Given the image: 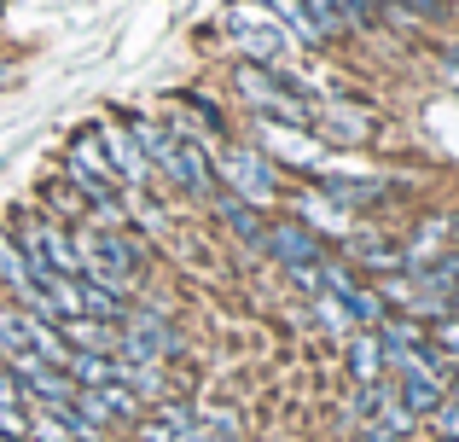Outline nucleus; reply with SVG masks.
Here are the masks:
<instances>
[{
    "label": "nucleus",
    "mask_w": 459,
    "mask_h": 442,
    "mask_svg": "<svg viewBox=\"0 0 459 442\" xmlns=\"http://www.w3.org/2000/svg\"><path fill=\"white\" fill-rule=\"evenodd\" d=\"M70 238H76V280L123 297V303H140V291H146V238L128 233V227H93V221H76Z\"/></svg>",
    "instance_id": "f257e3e1"
},
{
    "label": "nucleus",
    "mask_w": 459,
    "mask_h": 442,
    "mask_svg": "<svg viewBox=\"0 0 459 442\" xmlns=\"http://www.w3.org/2000/svg\"><path fill=\"white\" fill-rule=\"evenodd\" d=\"M210 163H215L221 193L245 198V204H256V210H273L285 198V186H291V175L262 146H250V140H221V146H210Z\"/></svg>",
    "instance_id": "f03ea898"
},
{
    "label": "nucleus",
    "mask_w": 459,
    "mask_h": 442,
    "mask_svg": "<svg viewBox=\"0 0 459 442\" xmlns=\"http://www.w3.org/2000/svg\"><path fill=\"white\" fill-rule=\"evenodd\" d=\"M221 30L233 35V53L245 58V65L280 70V65H291V53H303V47L291 41V30H285L262 0H227L221 6Z\"/></svg>",
    "instance_id": "7ed1b4c3"
},
{
    "label": "nucleus",
    "mask_w": 459,
    "mask_h": 442,
    "mask_svg": "<svg viewBox=\"0 0 459 442\" xmlns=\"http://www.w3.org/2000/svg\"><path fill=\"white\" fill-rule=\"evenodd\" d=\"M117 361H180L186 355V332L175 326V315L157 303H128L117 320Z\"/></svg>",
    "instance_id": "20e7f679"
},
{
    "label": "nucleus",
    "mask_w": 459,
    "mask_h": 442,
    "mask_svg": "<svg viewBox=\"0 0 459 442\" xmlns=\"http://www.w3.org/2000/svg\"><path fill=\"white\" fill-rule=\"evenodd\" d=\"M227 82H233V93L245 100V111H250V117H268V123L308 128L314 105H308V100H297V93L285 88L280 70H268V65H245V58H238V65L227 70Z\"/></svg>",
    "instance_id": "39448f33"
},
{
    "label": "nucleus",
    "mask_w": 459,
    "mask_h": 442,
    "mask_svg": "<svg viewBox=\"0 0 459 442\" xmlns=\"http://www.w3.org/2000/svg\"><path fill=\"white\" fill-rule=\"evenodd\" d=\"M250 146H262L280 169H308L320 175L325 163V140L308 134V128H291V123H268V117H250Z\"/></svg>",
    "instance_id": "423d86ee"
},
{
    "label": "nucleus",
    "mask_w": 459,
    "mask_h": 442,
    "mask_svg": "<svg viewBox=\"0 0 459 442\" xmlns=\"http://www.w3.org/2000/svg\"><path fill=\"white\" fill-rule=\"evenodd\" d=\"M93 134H100L105 158H111V175H117V186H123V193H152V186H157V175H152L146 152H140L134 128H128V123H100Z\"/></svg>",
    "instance_id": "0eeeda50"
},
{
    "label": "nucleus",
    "mask_w": 459,
    "mask_h": 442,
    "mask_svg": "<svg viewBox=\"0 0 459 442\" xmlns=\"http://www.w3.org/2000/svg\"><path fill=\"white\" fill-rule=\"evenodd\" d=\"M262 256L280 262V268H320L325 262V238L303 227L297 216H268V245H262Z\"/></svg>",
    "instance_id": "6e6552de"
},
{
    "label": "nucleus",
    "mask_w": 459,
    "mask_h": 442,
    "mask_svg": "<svg viewBox=\"0 0 459 442\" xmlns=\"http://www.w3.org/2000/svg\"><path fill=\"white\" fill-rule=\"evenodd\" d=\"M308 128H320L325 146H360V140H372V111L349 100H314Z\"/></svg>",
    "instance_id": "1a4fd4ad"
},
{
    "label": "nucleus",
    "mask_w": 459,
    "mask_h": 442,
    "mask_svg": "<svg viewBox=\"0 0 459 442\" xmlns=\"http://www.w3.org/2000/svg\"><path fill=\"white\" fill-rule=\"evenodd\" d=\"M65 181H93V186H117V175H111V158H105V146H100V134L93 128H76L70 134V146H65ZM123 193V186H117Z\"/></svg>",
    "instance_id": "9d476101"
},
{
    "label": "nucleus",
    "mask_w": 459,
    "mask_h": 442,
    "mask_svg": "<svg viewBox=\"0 0 459 442\" xmlns=\"http://www.w3.org/2000/svg\"><path fill=\"white\" fill-rule=\"evenodd\" d=\"M291 216L303 221V227H314L325 245H332V238H349V233H355V216H349V210H337L332 198L320 193V186H297V193H291Z\"/></svg>",
    "instance_id": "9b49d317"
},
{
    "label": "nucleus",
    "mask_w": 459,
    "mask_h": 442,
    "mask_svg": "<svg viewBox=\"0 0 459 442\" xmlns=\"http://www.w3.org/2000/svg\"><path fill=\"white\" fill-rule=\"evenodd\" d=\"M210 210H215V221L227 227V238H238L245 250H262V245H268V210L245 204V198H233V193H215Z\"/></svg>",
    "instance_id": "f8f14e48"
},
{
    "label": "nucleus",
    "mask_w": 459,
    "mask_h": 442,
    "mask_svg": "<svg viewBox=\"0 0 459 442\" xmlns=\"http://www.w3.org/2000/svg\"><path fill=\"white\" fill-rule=\"evenodd\" d=\"M343 367H349L355 385H378V378H384V343H378V332H349V338H343Z\"/></svg>",
    "instance_id": "ddd939ff"
},
{
    "label": "nucleus",
    "mask_w": 459,
    "mask_h": 442,
    "mask_svg": "<svg viewBox=\"0 0 459 442\" xmlns=\"http://www.w3.org/2000/svg\"><path fill=\"white\" fill-rule=\"evenodd\" d=\"M58 338L65 350H88V355H117V326L111 320H58Z\"/></svg>",
    "instance_id": "4468645a"
},
{
    "label": "nucleus",
    "mask_w": 459,
    "mask_h": 442,
    "mask_svg": "<svg viewBox=\"0 0 459 442\" xmlns=\"http://www.w3.org/2000/svg\"><path fill=\"white\" fill-rule=\"evenodd\" d=\"M343 250L355 262H367V273H402L407 268V262H402V245H390V238H378V233H349Z\"/></svg>",
    "instance_id": "2eb2a0df"
},
{
    "label": "nucleus",
    "mask_w": 459,
    "mask_h": 442,
    "mask_svg": "<svg viewBox=\"0 0 459 442\" xmlns=\"http://www.w3.org/2000/svg\"><path fill=\"white\" fill-rule=\"evenodd\" d=\"M390 385H395V396H402V408L413 413L419 425H425L430 413H437V402H442V396L454 390V385H442V378H390Z\"/></svg>",
    "instance_id": "dca6fc26"
},
{
    "label": "nucleus",
    "mask_w": 459,
    "mask_h": 442,
    "mask_svg": "<svg viewBox=\"0 0 459 442\" xmlns=\"http://www.w3.org/2000/svg\"><path fill=\"white\" fill-rule=\"evenodd\" d=\"M337 303L349 308V320H355V332H378L384 320H390V303L378 297V285H349Z\"/></svg>",
    "instance_id": "f3484780"
},
{
    "label": "nucleus",
    "mask_w": 459,
    "mask_h": 442,
    "mask_svg": "<svg viewBox=\"0 0 459 442\" xmlns=\"http://www.w3.org/2000/svg\"><path fill=\"white\" fill-rule=\"evenodd\" d=\"M65 373L76 378V390H105V385H117V355H88V350H70Z\"/></svg>",
    "instance_id": "a211bd4d"
},
{
    "label": "nucleus",
    "mask_w": 459,
    "mask_h": 442,
    "mask_svg": "<svg viewBox=\"0 0 459 442\" xmlns=\"http://www.w3.org/2000/svg\"><path fill=\"white\" fill-rule=\"evenodd\" d=\"M308 6V18L320 23V35H325V47H337V41H349V0H303Z\"/></svg>",
    "instance_id": "6ab92c4d"
},
{
    "label": "nucleus",
    "mask_w": 459,
    "mask_h": 442,
    "mask_svg": "<svg viewBox=\"0 0 459 442\" xmlns=\"http://www.w3.org/2000/svg\"><path fill=\"white\" fill-rule=\"evenodd\" d=\"M308 308H314V326H320V332H325V338H337V343H343V338H349V332H355V320H349V308H343V303H337V297H332V291H320V297H314V303H308Z\"/></svg>",
    "instance_id": "aec40b11"
},
{
    "label": "nucleus",
    "mask_w": 459,
    "mask_h": 442,
    "mask_svg": "<svg viewBox=\"0 0 459 442\" xmlns=\"http://www.w3.org/2000/svg\"><path fill=\"white\" fill-rule=\"evenodd\" d=\"M30 442H76L65 425V408H30Z\"/></svg>",
    "instance_id": "412c9836"
},
{
    "label": "nucleus",
    "mask_w": 459,
    "mask_h": 442,
    "mask_svg": "<svg viewBox=\"0 0 459 442\" xmlns=\"http://www.w3.org/2000/svg\"><path fill=\"white\" fill-rule=\"evenodd\" d=\"M349 437H355V442H407V437L395 431L390 420H378V413H372V420H360V425H355Z\"/></svg>",
    "instance_id": "4be33fe9"
},
{
    "label": "nucleus",
    "mask_w": 459,
    "mask_h": 442,
    "mask_svg": "<svg viewBox=\"0 0 459 442\" xmlns=\"http://www.w3.org/2000/svg\"><path fill=\"white\" fill-rule=\"evenodd\" d=\"M0 437L30 442V408H6V402H0Z\"/></svg>",
    "instance_id": "5701e85b"
},
{
    "label": "nucleus",
    "mask_w": 459,
    "mask_h": 442,
    "mask_svg": "<svg viewBox=\"0 0 459 442\" xmlns=\"http://www.w3.org/2000/svg\"><path fill=\"white\" fill-rule=\"evenodd\" d=\"M285 280H291V285H297V291H303V297H308V303H314V297H320V291H325V285H320V268H285Z\"/></svg>",
    "instance_id": "b1692460"
},
{
    "label": "nucleus",
    "mask_w": 459,
    "mask_h": 442,
    "mask_svg": "<svg viewBox=\"0 0 459 442\" xmlns=\"http://www.w3.org/2000/svg\"><path fill=\"white\" fill-rule=\"evenodd\" d=\"M134 442H175V431H169V425H157L152 413H146V420H134Z\"/></svg>",
    "instance_id": "393cba45"
},
{
    "label": "nucleus",
    "mask_w": 459,
    "mask_h": 442,
    "mask_svg": "<svg viewBox=\"0 0 459 442\" xmlns=\"http://www.w3.org/2000/svg\"><path fill=\"white\" fill-rule=\"evenodd\" d=\"M0 402H6V408H23V385L6 373V367H0Z\"/></svg>",
    "instance_id": "a878e982"
},
{
    "label": "nucleus",
    "mask_w": 459,
    "mask_h": 442,
    "mask_svg": "<svg viewBox=\"0 0 459 442\" xmlns=\"http://www.w3.org/2000/svg\"><path fill=\"white\" fill-rule=\"evenodd\" d=\"M0 6H6V0H0Z\"/></svg>",
    "instance_id": "bb28decb"
}]
</instances>
